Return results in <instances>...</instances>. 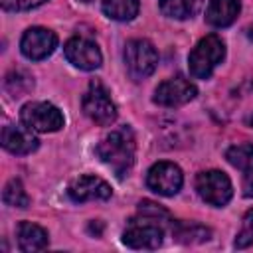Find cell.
Wrapping results in <instances>:
<instances>
[{"instance_id": "6da1fadb", "label": "cell", "mask_w": 253, "mask_h": 253, "mask_svg": "<svg viewBox=\"0 0 253 253\" xmlns=\"http://www.w3.org/2000/svg\"><path fill=\"white\" fill-rule=\"evenodd\" d=\"M134 150H136V144H134V134L130 126H121L111 130L95 148L101 162H105L117 174V178H125L126 172L132 168Z\"/></svg>"}, {"instance_id": "7a4b0ae2", "label": "cell", "mask_w": 253, "mask_h": 253, "mask_svg": "<svg viewBox=\"0 0 253 253\" xmlns=\"http://www.w3.org/2000/svg\"><path fill=\"white\" fill-rule=\"evenodd\" d=\"M225 57V43L221 42L219 36L210 34L198 42V45L190 51L188 55V65L190 73L196 79H208L211 71L223 61Z\"/></svg>"}, {"instance_id": "3957f363", "label": "cell", "mask_w": 253, "mask_h": 253, "mask_svg": "<svg viewBox=\"0 0 253 253\" xmlns=\"http://www.w3.org/2000/svg\"><path fill=\"white\" fill-rule=\"evenodd\" d=\"M158 63V53L156 47L148 42V40H130L125 45V67L128 71V75L134 81L146 79L148 75L154 73Z\"/></svg>"}, {"instance_id": "277c9868", "label": "cell", "mask_w": 253, "mask_h": 253, "mask_svg": "<svg viewBox=\"0 0 253 253\" xmlns=\"http://www.w3.org/2000/svg\"><path fill=\"white\" fill-rule=\"evenodd\" d=\"M20 119L36 132H55L63 126L65 119L61 111L47 101H30L22 107Z\"/></svg>"}, {"instance_id": "5b68a950", "label": "cell", "mask_w": 253, "mask_h": 253, "mask_svg": "<svg viewBox=\"0 0 253 253\" xmlns=\"http://www.w3.org/2000/svg\"><path fill=\"white\" fill-rule=\"evenodd\" d=\"M196 190H198V196L206 204L215 206V208L225 206L231 200V196H233L231 180L221 170H206V172H200L196 176Z\"/></svg>"}, {"instance_id": "8992f818", "label": "cell", "mask_w": 253, "mask_h": 253, "mask_svg": "<svg viewBox=\"0 0 253 253\" xmlns=\"http://www.w3.org/2000/svg\"><path fill=\"white\" fill-rule=\"evenodd\" d=\"M81 105H83V113L101 126H109L117 121V107L111 101L107 89L99 81L89 83V89L85 91Z\"/></svg>"}, {"instance_id": "52a82bcc", "label": "cell", "mask_w": 253, "mask_h": 253, "mask_svg": "<svg viewBox=\"0 0 253 253\" xmlns=\"http://www.w3.org/2000/svg\"><path fill=\"white\" fill-rule=\"evenodd\" d=\"M164 231L158 219L142 215V219H130L123 233V243L132 249H156L162 243Z\"/></svg>"}, {"instance_id": "ba28073f", "label": "cell", "mask_w": 253, "mask_h": 253, "mask_svg": "<svg viewBox=\"0 0 253 253\" xmlns=\"http://www.w3.org/2000/svg\"><path fill=\"white\" fill-rule=\"evenodd\" d=\"M182 184H184L182 170L174 162H166V160L156 162L150 166L146 174V186L158 196H166V198L176 196Z\"/></svg>"}, {"instance_id": "9c48e42d", "label": "cell", "mask_w": 253, "mask_h": 253, "mask_svg": "<svg viewBox=\"0 0 253 253\" xmlns=\"http://www.w3.org/2000/svg\"><path fill=\"white\" fill-rule=\"evenodd\" d=\"M55 47H57V36L51 30L42 28V26H34L30 30H26L20 40L22 53L32 61L45 59L47 55L53 53Z\"/></svg>"}, {"instance_id": "30bf717a", "label": "cell", "mask_w": 253, "mask_h": 253, "mask_svg": "<svg viewBox=\"0 0 253 253\" xmlns=\"http://www.w3.org/2000/svg\"><path fill=\"white\" fill-rule=\"evenodd\" d=\"M65 57L71 65L83 69V71H93L99 69L103 63V55L101 49L95 42L87 40V38H71L65 42L63 45Z\"/></svg>"}, {"instance_id": "8fae6325", "label": "cell", "mask_w": 253, "mask_h": 253, "mask_svg": "<svg viewBox=\"0 0 253 253\" xmlns=\"http://www.w3.org/2000/svg\"><path fill=\"white\" fill-rule=\"evenodd\" d=\"M198 89L192 81L184 79V77H172L162 81L156 91H154V103L162 105V107H180L190 103L192 99H196Z\"/></svg>"}, {"instance_id": "7c38bea8", "label": "cell", "mask_w": 253, "mask_h": 253, "mask_svg": "<svg viewBox=\"0 0 253 253\" xmlns=\"http://www.w3.org/2000/svg\"><path fill=\"white\" fill-rule=\"evenodd\" d=\"M111 194H113L111 186L103 178L91 176V174L79 176V178L71 180L67 186V196L75 204H83L89 200H109Z\"/></svg>"}, {"instance_id": "4fadbf2b", "label": "cell", "mask_w": 253, "mask_h": 253, "mask_svg": "<svg viewBox=\"0 0 253 253\" xmlns=\"http://www.w3.org/2000/svg\"><path fill=\"white\" fill-rule=\"evenodd\" d=\"M2 146L12 154H32L38 150L40 140L26 125H6L2 128Z\"/></svg>"}, {"instance_id": "5bb4252c", "label": "cell", "mask_w": 253, "mask_h": 253, "mask_svg": "<svg viewBox=\"0 0 253 253\" xmlns=\"http://www.w3.org/2000/svg\"><path fill=\"white\" fill-rule=\"evenodd\" d=\"M239 10H241L239 0H210L206 8V22L213 28L231 26L239 16Z\"/></svg>"}, {"instance_id": "9a60e30c", "label": "cell", "mask_w": 253, "mask_h": 253, "mask_svg": "<svg viewBox=\"0 0 253 253\" xmlns=\"http://www.w3.org/2000/svg\"><path fill=\"white\" fill-rule=\"evenodd\" d=\"M47 243H49L47 231L43 227H40L38 223L22 221L18 225V245L22 251H26V253L42 251L47 247Z\"/></svg>"}, {"instance_id": "2e32d148", "label": "cell", "mask_w": 253, "mask_h": 253, "mask_svg": "<svg viewBox=\"0 0 253 253\" xmlns=\"http://www.w3.org/2000/svg\"><path fill=\"white\" fill-rule=\"evenodd\" d=\"M172 235L178 243L184 245H196V243H204L210 241L211 237V229L200 223H174L172 227Z\"/></svg>"}, {"instance_id": "e0dca14e", "label": "cell", "mask_w": 253, "mask_h": 253, "mask_svg": "<svg viewBox=\"0 0 253 253\" xmlns=\"http://www.w3.org/2000/svg\"><path fill=\"white\" fill-rule=\"evenodd\" d=\"M103 12L107 18L117 20V22H130L136 18L140 10L138 0H103L101 4Z\"/></svg>"}, {"instance_id": "ac0fdd59", "label": "cell", "mask_w": 253, "mask_h": 253, "mask_svg": "<svg viewBox=\"0 0 253 253\" xmlns=\"http://www.w3.org/2000/svg\"><path fill=\"white\" fill-rule=\"evenodd\" d=\"M160 12L174 20H188L202 8V0H160Z\"/></svg>"}, {"instance_id": "d6986e66", "label": "cell", "mask_w": 253, "mask_h": 253, "mask_svg": "<svg viewBox=\"0 0 253 253\" xmlns=\"http://www.w3.org/2000/svg\"><path fill=\"white\" fill-rule=\"evenodd\" d=\"M225 158L231 166H235L241 172H253V144L243 142V144H235L231 148H227Z\"/></svg>"}, {"instance_id": "ffe728a7", "label": "cell", "mask_w": 253, "mask_h": 253, "mask_svg": "<svg viewBox=\"0 0 253 253\" xmlns=\"http://www.w3.org/2000/svg\"><path fill=\"white\" fill-rule=\"evenodd\" d=\"M2 200L6 206H12V208H26L30 204V196L26 194L24 186L20 180H10L6 186H4V192H2Z\"/></svg>"}, {"instance_id": "44dd1931", "label": "cell", "mask_w": 253, "mask_h": 253, "mask_svg": "<svg viewBox=\"0 0 253 253\" xmlns=\"http://www.w3.org/2000/svg\"><path fill=\"white\" fill-rule=\"evenodd\" d=\"M6 89L14 97H22V95H26L28 91L34 89V79L24 71H12L6 77Z\"/></svg>"}, {"instance_id": "7402d4cb", "label": "cell", "mask_w": 253, "mask_h": 253, "mask_svg": "<svg viewBox=\"0 0 253 253\" xmlns=\"http://www.w3.org/2000/svg\"><path fill=\"white\" fill-rule=\"evenodd\" d=\"M233 245L237 249H245V247L253 245V208L247 210V213L243 215V223H241V229H239Z\"/></svg>"}, {"instance_id": "603a6c76", "label": "cell", "mask_w": 253, "mask_h": 253, "mask_svg": "<svg viewBox=\"0 0 253 253\" xmlns=\"http://www.w3.org/2000/svg\"><path fill=\"white\" fill-rule=\"evenodd\" d=\"M138 213H140V215L154 217V219H158V221L170 219V213H168L162 206H158V204H154V202H150V200H142V202L138 204Z\"/></svg>"}, {"instance_id": "cb8c5ba5", "label": "cell", "mask_w": 253, "mask_h": 253, "mask_svg": "<svg viewBox=\"0 0 253 253\" xmlns=\"http://www.w3.org/2000/svg\"><path fill=\"white\" fill-rule=\"evenodd\" d=\"M47 0H2V8L8 12H24L42 6Z\"/></svg>"}, {"instance_id": "d4e9b609", "label": "cell", "mask_w": 253, "mask_h": 253, "mask_svg": "<svg viewBox=\"0 0 253 253\" xmlns=\"http://www.w3.org/2000/svg\"><path fill=\"white\" fill-rule=\"evenodd\" d=\"M243 196L245 198H253V172H247L245 174V180H243Z\"/></svg>"}, {"instance_id": "484cf974", "label": "cell", "mask_w": 253, "mask_h": 253, "mask_svg": "<svg viewBox=\"0 0 253 253\" xmlns=\"http://www.w3.org/2000/svg\"><path fill=\"white\" fill-rule=\"evenodd\" d=\"M247 125H249V126H253V115H249V117H247Z\"/></svg>"}, {"instance_id": "4316f807", "label": "cell", "mask_w": 253, "mask_h": 253, "mask_svg": "<svg viewBox=\"0 0 253 253\" xmlns=\"http://www.w3.org/2000/svg\"><path fill=\"white\" fill-rule=\"evenodd\" d=\"M79 2H91V0H79Z\"/></svg>"}]
</instances>
